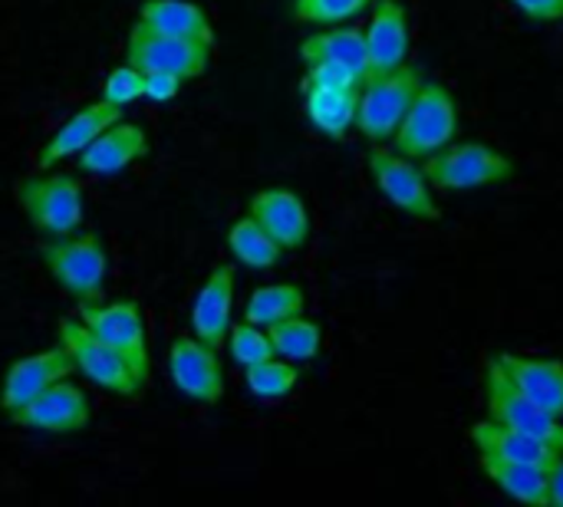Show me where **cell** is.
I'll return each instance as SVG.
<instances>
[{
    "label": "cell",
    "instance_id": "obj_1",
    "mask_svg": "<svg viewBox=\"0 0 563 507\" xmlns=\"http://www.w3.org/2000/svg\"><path fill=\"white\" fill-rule=\"evenodd\" d=\"M13 198L26 221L43 234V238H63L82 228L86 218V195L82 181L69 172H40L26 175L16 181Z\"/></svg>",
    "mask_w": 563,
    "mask_h": 507
},
{
    "label": "cell",
    "instance_id": "obj_2",
    "mask_svg": "<svg viewBox=\"0 0 563 507\" xmlns=\"http://www.w3.org/2000/svg\"><path fill=\"white\" fill-rule=\"evenodd\" d=\"M40 261L46 274L76 304H89L102 297L106 277H109V254L96 231H73L63 238H49L40 247Z\"/></svg>",
    "mask_w": 563,
    "mask_h": 507
},
{
    "label": "cell",
    "instance_id": "obj_3",
    "mask_svg": "<svg viewBox=\"0 0 563 507\" xmlns=\"http://www.w3.org/2000/svg\"><path fill=\"white\" fill-rule=\"evenodd\" d=\"M59 343L69 350L76 373H82L89 383H96L106 393H115L122 399H135L148 383V370L132 363L115 346L102 343L89 327L79 323V317L59 320Z\"/></svg>",
    "mask_w": 563,
    "mask_h": 507
},
{
    "label": "cell",
    "instance_id": "obj_4",
    "mask_svg": "<svg viewBox=\"0 0 563 507\" xmlns=\"http://www.w3.org/2000/svg\"><path fill=\"white\" fill-rule=\"evenodd\" d=\"M459 125H462L459 122V106H455V96L449 92V86H442L435 79H426L389 145L399 155H409V158L422 162V158L442 152L445 145H452L455 135H459Z\"/></svg>",
    "mask_w": 563,
    "mask_h": 507
},
{
    "label": "cell",
    "instance_id": "obj_5",
    "mask_svg": "<svg viewBox=\"0 0 563 507\" xmlns=\"http://www.w3.org/2000/svg\"><path fill=\"white\" fill-rule=\"evenodd\" d=\"M422 172L432 188H439L445 195H459V191L505 185L515 178L518 168L505 152H498L485 142H459V145H445L442 152L422 158Z\"/></svg>",
    "mask_w": 563,
    "mask_h": 507
},
{
    "label": "cell",
    "instance_id": "obj_6",
    "mask_svg": "<svg viewBox=\"0 0 563 507\" xmlns=\"http://www.w3.org/2000/svg\"><path fill=\"white\" fill-rule=\"evenodd\" d=\"M426 76L416 66H399L383 76H369L360 86L356 99V129L369 145H386L393 142L399 122L406 119L416 92L422 89Z\"/></svg>",
    "mask_w": 563,
    "mask_h": 507
},
{
    "label": "cell",
    "instance_id": "obj_7",
    "mask_svg": "<svg viewBox=\"0 0 563 507\" xmlns=\"http://www.w3.org/2000/svg\"><path fill=\"white\" fill-rule=\"evenodd\" d=\"M366 165H369L373 185L379 188V195L393 208H399L402 214H409L416 221H439L442 218V208L432 195V185H429L422 165H416V158L399 155L396 148H386V145H373Z\"/></svg>",
    "mask_w": 563,
    "mask_h": 507
},
{
    "label": "cell",
    "instance_id": "obj_8",
    "mask_svg": "<svg viewBox=\"0 0 563 507\" xmlns=\"http://www.w3.org/2000/svg\"><path fill=\"white\" fill-rule=\"evenodd\" d=\"M211 53L214 46L208 43L158 33L142 20H135L125 36V63H132L142 73H172L178 79H198L205 76Z\"/></svg>",
    "mask_w": 563,
    "mask_h": 507
},
{
    "label": "cell",
    "instance_id": "obj_9",
    "mask_svg": "<svg viewBox=\"0 0 563 507\" xmlns=\"http://www.w3.org/2000/svg\"><path fill=\"white\" fill-rule=\"evenodd\" d=\"M485 406H488V419L525 432L531 439H541L554 449H563V419L541 409L534 399H528L498 366V360L492 356L485 363Z\"/></svg>",
    "mask_w": 563,
    "mask_h": 507
},
{
    "label": "cell",
    "instance_id": "obj_10",
    "mask_svg": "<svg viewBox=\"0 0 563 507\" xmlns=\"http://www.w3.org/2000/svg\"><path fill=\"white\" fill-rule=\"evenodd\" d=\"M168 379L172 386L201 406H214L224 396V366L218 350L201 343L198 337H175L168 346Z\"/></svg>",
    "mask_w": 563,
    "mask_h": 507
},
{
    "label": "cell",
    "instance_id": "obj_11",
    "mask_svg": "<svg viewBox=\"0 0 563 507\" xmlns=\"http://www.w3.org/2000/svg\"><path fill=\"white\" fill-rule=\"evenodd\" d=\"M89 416H92L89 396L76 383H69V379L53 383L36 399H30L16 412H10L13 426L30 429V432H46V436H73V432H82L89 426Z\"/></svg>",
    "mask_w": 563,
    "mask_h": 507
},
{
    "label": "cell",
    "instance_id": "obj_12",
    "mask_svg": "<svg viewBox=\"0 0 563 507\" xmlns=\"http://www.w3.org/2000/svg\"><path fill=\"white\" fill-rule=\"evenodd\" d=\"M79 323L89 327L102 343L125 353L142 370H152L148 363V340H145V317L135 300H115V304H79Z\"/></svg>",
    "mask_w": 563,
    "mask_h": 507
},
{
    "label": "cell",
    "instance_id": "obj_13",
    "mask_svg": "<svg viewBox=\"0 0 563 507\" xmlns=\"http://www.w3.org/2000/svg\"><path fill=\"white\" fill-rule=\"evenodd\" d=\"M73 373H76V363L63 343H56L43 353H30V356L10 363L3 386H0V409L10 416L20 406H26L30 399H36L43 389H49L53 383L69 379Z\"/></svg>",
    "mask_w": 563,
    "mask_h": 507
},
{
    "label": "cell",
    "instance_id": "obj_14",
    "mask_svg": "<svg viewBox=\"0 0 563 507\" xmlns=\"http://www.w3.org/2000/svg\"><path fill=\"white\" fill-rule=\"evenodd\" d=\"M366 36V66L369 76L393 73L409 63L412 49V30H409V10L399 0H376L369 13V26L363 30ZM366 76V79H369Z\"/></svg>",
    "mask_w": 563,
    "mask_h": 507
},
{
    "label": "cell",
    "instance_id": "obj_15",
    "mask_svg": "<svg viewBox=\"0 0 563 507\" xmlns=\"http://www.w3.org/2000/svg\"><path fill=\"white\" fill-rule=\"evenodd\" d=\"M247 214L284 247L300 251L310 238V214L297 191L290 188H264L247 201Z\"/></svg>",
    "mask_w": 563,
    "mask_h": 507
},
{
    "label": "cell",
    "instance_id": "obj_16",
    "mask_svg": "<svg viewBox=\"0 0 563 507\" xmlns=\"http://www.w3.org/2000/svg\"><path fill=\"white\" fill-rule=\"evenodd\" d=\"M119 119H122V106H112V102H106V99L99 96L96 102H89V106H82L79 112H73V115L43 142V148L36 152V168L46 172V168H53L56 162L76 158L102 129H109V125L119 122Z\"/></svg>",
    "mask_w": 563,
    "mask_h": 507
},
{
    "label": "cell",
    "instance_id": "obj_17",
    "mask_svg": "<svg viewBox=\"0 0 563 507\" xmlns=\"http://www.w3.org/2000/svg\"><path fill=\"white\" fill-rule=\"evenodd\" d=\"M148 155V135L142 125L135 122H112L109 129H102L76 158H79V172L86 175H119L129 165H135L139 158Z\"/></svg>",
    "mask_w": 563,
    "mask_h": 507
},
{
    "label": "cell",
    "instance_id": "obj_18",
    "mask_svg": "<svg viewBox=\"0 0 563 507\" xmlns=\"http://www.w3.org/2000/svg\"><path fill=\"white\" fill-rule=\"evenodd\" d=\"M231 307H234V267L218 264L191 304V333L201 343L221 350L231 330Z\"/></svg>",
    "mask_w": 563,
    "mask_h": 507
},
{
    "label": "cell",
    "instance_id": "obj_19",
    "mask_svg": "<svg viewBox=\"0 0 563 507\" xmlns=\"http://www.w3.org/2000/svg\"><path fill=\"white\" fill-rule=\"evenodd\" d=\"M472 445L478 449V455H492V459H505V462H521V465H538V469H554V462L561 459L563 449H554L541 439H531L525 432H515L495 419H482L468 429Z\"/></svg>",
    "mask_w": 563,
    "mask_h": 507
},
{
    "label": "cell",
    "instance_id": "obj_20",
    "mask_svg": "<svg viewBox=\"0 0 563 507\" xmlns=\"http://www.w3.org/2000/svg\"><path fill=\"white\" fill-rule=\"evenodd\" d=\"M505 376L541 409L563 419V363L548 356H521V353H498L495 356Z\"/></svg>",
    "mask_w": 563,
    "mask_h": 507
},
{
    "label": "cell",
    "instance_id": "obj_21",
    "mask_svg": "<svg viewBox=\"0 0 563 507\" xmlns=\"http://www.w3.org/2000/svg\"><path fill=\"white\" fill-rule=\"evenodd\" d=\"M482 475L511 502L525 507H551V469L505 462L492 455H478Z\"/></svg>",
    "mask_w": 563,
    "mask_h": 507
},
{
    "label": "cell",
    "instance_id": "obj_22",
    "mask_svg": "<svg viewBox=\"0 0 563 507\" xmlns=\"http://www.w3.org/2000/svg\"><path fill=\"white\" fill-rule=\"evenodd\" d=\"M139 20L158 33L185 36V40H198V43L214 46V23L205 13V7L195 0H142Z\"/></svg>",
    "mask_w": 563,
    "mask_h": 507
},
{
    "label": "cell",
    "instance_id": "obj_23",
    "mask_svg": "<svg viewBox=\"0 0 563 507\" xmlns=\"http://www.w3.org/2000/svg\"><path fill=\"white\" fill-rule=\"evenodd\" d=\"M300 59H303V66L307 63H343V66L356 69L360 76H369L366 36H363V30L343 26V23H333L330 30H317V33L303 36Z\"/></svg>",
    "mask_w": 563,
    "mask_h": 507
},
{
    "label": "cell",
    "instance_id": "obj_24",
    "mask_svg": "<svg viewBox=\"0 0 563 507\" xmlns=\"http://www.w3.org/2000/svg\"><path fill=\"white\" fill-rule=\"evenodd\" d=\"M356 99L360 89H327V86H303V112L307 122L323 132L327 139H346L356 125Z\"/></svg>",
    "mask_w": 563,
    "mask_h": 507
},
{
    "label": "cell",
    "instance_id": "obj_25",
    "mask_svg": "<svg viewBox=\"0 0 563 507\" xmlns=\"http://www.w3.org/2000/svg\"><path fill=\"white\" fill-rule=\"evenodd\" d=\"M224 244H228L231 261L241 264V267H247V271H271V267H277L280 257H284V247H280V244L251 218V214L238 218V221L228 228Z\"/></svg>",
    "mask_w": 563,
    "mask_h": 507
},
{
    "label": "cell",
    "instance_id": "obj_26",
    "mask_svg": "<svg viewBox=\"0 0 563 507\" xmlns=\"http://www.w3.org/2000/svg\"><path fill=\"white\" fill-rule=\"evenodd\" d=\"M307 307V297H303V287L297 284H267V287H257L247 304H244V320L257 323V327H274L287 317H297L303 313Z\"/></svg>",
    "mask_w": 563,
    "mask_h": 507
},
{
    "label": "cell",
    "instance_id": "obj_27",
    "mask_svg": "<svg viewBox=\"0 0 563 507\" xmlns=\"http://www.w3.org/2000/svg\"><path fill=\"white\" fill-rule=\"evenodd\" d=\"M267 337H271L274 353L287 363H310V360H317V353L323 346V330L313 320H307L303 313L267 327Z\"/></svg>",
    "mask_w": 563,
    "mask_h": 507
},
{
    "label": "cell",
    "instance_id": "obj_28",
    "mask_svg": "<svg viewBox=\"0 0 563 507\" xmlns=\"http://www.w3.org/2000/svg\"><path fill=\"white\" fill-rule=\"evenodd\" d=\"M297 383H300L297 363H287L280 356H271V360L244 370V386L261 403H280V399H287L297 389Z\"/></svg>",
    "mask_w": 563,
    "mask_h": 507
},
{
    "label": "cell",
    "instance_id": "obj_29",
    "mask_svg": "<svg viewBox=\"0 0 563 507\" xmlns=\"http://www.w3.org/2000/svg\"><path fill=\"white\" fill-rule=\"evenodd\" d=\"M376 0H290V16L310 26H333L366 13Z\"/></svg>",
    "mask_w": 563,
    "mask_h": 507
},
{
    "label": "cell",
    "instance_id": "obj_30",
    "mask_svg": "<svg viewBox=\"0 0 563 507\" xmlns=\"http://www.w3.org/2000/svg\"><path fill=\"white\" fill-rule=\"evenodd\" d=\"M228 356L241 366V370H247V366H257V363H264V360H271V356H277L274 353V346H271V337H267V330L264 327H257V323H251V320H238V323H231V330H228Z\"/></svg>",
    "mask_w": 563,
    "mask_h": 507
},
{
    "label": "cell",
    "instance_id": "obj_31",
    "mask_svg": "<svg viewBox=\"0 0 563 507\" xmlns=\"http://www.w3.org/2000/svg\"><path fill=\"white\" fill-rule=\"evenodd\" d=\"M99 96H102L106 102H112V106H122V109H125L129 102H135V99H142V96H145V73H142V69H135L132 63H122V66L109 69V76L102 79Z\"/></svg>",
    "mask_w": 563,
    "mask_h": 507
},
{
    "label": "cell",
    "instance_id": "obj_32",
    "mask_svg": "<svg viewBox=\"0 0 563 507\" xmlns=\"http://www.w3.org/2000/svg\"><path fill=\"white\" fill-rule=\"evenodd\" d=\"M366 82V76H360L356 69L343 66V63H307V76L300 82L303 86H327V89H360Z\"/></svg>",
    "mask_w": 563,
    "mask_h": 507
},
{
    "label": "cell",
    "instance_id": "obj_33",
    "mask_svg": "<svg viewBox=\"0 0 563 507\" xmlns=\"http://www.w3.org/2000/svg\"><path fill=\"white\" fill-rule=\"evenodd\" d=\"M508 3L534 23H561L563 20V0H508Z\"/></svg>",
    "mask_w": 563,
    "mask_h": 507
},
{
    "label": "cell",
    "instance_id": "obj_34",
    "mask_svg": "<svg viewBox=\"0 0 563 507\" xmlns=\"http://www.w3.org/2000/svg\"><path fill=\"white\" fill-rule=\"evenodd\" d=\"M181 82L185 79H178L172 73H145V99L168 102V99H175L181 92Z\"/></svg>",
    "mask_w": 563,
    "mask_h": 507
},
{
    "label": "cell",
    "instance_id": "obj_35",
    "mask_svg": "<svg viewBox=\"0 0 563 507\" xmlns=\"http://www.w3.org/2000/svg\"><path fill=\"white\" fill-rule=\"evenodd\" d=\"M551 507H563V452L551 469Z\"/></svg>",
    "mask_w": 563,
    "mask_h": 507
}]
</instances>
